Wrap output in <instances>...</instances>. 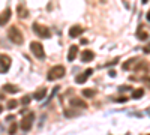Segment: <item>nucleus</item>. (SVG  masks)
Wrapping results in <instances>:
<instances>
[{
	"instance_id": "nucleus-1",
	"label": "nucleus",
	"mask_w": 150,
	"mask_h": 135,
	"mask_svg": "<svg viewBox=\"0 0 150 135\" xmlns=\"http://www.w3.org/2000/svg\"><path fill=\"white\" fill-rule=\"evenodd\" d=\"M65 74H66V69L63 65H56L48 71L47 78H48V81H56V80H60L62 77H65Z\"/></svg>"
},
{
	"instance_id": "nucleus-2",
	"label": "nucleus",
	"mask_w": 150,
	"mask_h": 135,
	"mask_svg": "<svg viewBox=\"0 0 150 135\" xmlns=\"http://www.w3.org/2000/svg\"><path fill=\"white\" fill-rule=\"evenodd\" d=\"M8 38L12 41V44H17V45H21L24 42L23 32H20V29L17 26H12L8 29Z\"/></svg>"
},
{
	"instance_id": "nucleus-3",
	"label": "nucleus",
	"mask_w": 150,
	"mask_h": 135,
	"mask_svg": "<svg viewBox=\"0 0 150 135\" xmlns=\"http://www.w3.org/2000/svg\"><path fill=\"white\" fill-rule=\"evenodd\" d=\"M32 29L42 39H50V38H51V30H50L47 26H44V24H41V23H33Z\"/></svg>"
},
{
	"instance_id": "nucleus-4",
	"label": "nucleus",
	"mask_w": 150,
	"mask_h": 135,
	"mask_svg": "<svg viewBox=\"0 0 150 135\" xmlns=\"http://www.w3.org/2000/svg\"><path fill=\"white\" fill-rule=\"evenodd\" d=\"M33 122H35V114L33 113H29L26 116H23L21 123H20V129L24 131V132H29L33 128Z\"/></svg>"
},
{
	"instance_id": "nucleus-5",
	"label": "nucleus",
	"mask_w": 150,
	"mask_h": 135,
	"mask_svg": "<svg viewBox=\"0 0 150 135\" xmlns=\"http://www.w3.org/2000/svg\"><path fill=\"white\" fill-rule=\"evenodd\" d=\"M30 51L33 53V56L36 59H39V60L45 59V50H44V47H42L41 42H36V41L30 42Z\"/></svg>"
},
{
	"instance_id": "nucleus-6",
	"label": "nucleus",
	"mask_w": 150,
	"mask_h": 135,
	"mask_svg": "<svg viewBox=\"0 0 150 135\" xmlns=\"http://www.w3.org/2000/svg\"><path fill=\"white\" fill-rule=\"evenodd\" d=\"M12 65V59L8 54H0V74H6Z\"/></svg>"
},
{
	"instance_id": "nucleus-7",
	"label": "nucleus",
	"mask_w": 150,
	"mask_h": 135,
	"mask_svg": "<svg viewBox=\"0 0 150 135\" xmlns=\"http://www.w3.org/2000/svg\"><path fill=\"white\" fill-rule=\"evenodd\" d=\"M95 60V53L92 50H84L81 53V62L83 63H90Z\"/></svg>"
},
{
	"instance_id": "nucleus-8",
	"label": "nucleus",
	"mask_w": 150,
	"mask_h": 135,
	"mask_svg": "<svg viewBox=\"0 0 150 135\" xmlns=\"http://www.w3.org/2000/svg\"><path fill=\"white\" fill-rule=\"evenodd\" d=\"M92 74H93V69H87L86 72L77 75V78H75V83H77V84H84V83L87 81V78H89Z\"/></svg>"
},
{
	"instance_id": "nucleus-9",
	"label": "nucleus",
	"mask_w": 150,
	"mask_h": 135,
	"mask_svg": "<svg viewBox=\"0 0 150 135\" xmlns=\"http://www.w3.org/2000/svg\"><path fill=\"white\" fill-rule=\"evenodd\" d=\"M11 20V8H6L2 14H0V27L2 26H6Z\"/></svg>"
},
{
	"instance_id": "nucleus-10",
	"label": "nucleus",
	"mask_w": 150,
	"mask_h": 135,
	"mask_svg": "<svg viewBox=\"0 0 150 135\" xmlns=\"http://www.w3.org/2000/svg\"><path fill=\"white\" fill-rule=\"evenodd\" d=\"M83 32H84V29L77 24V26H72V27L69 29V36H71L72 39H74V38H78V36H80Z\"/></svg>"
},
{
	"instance_id": "nucleus-11",
	"label": "nucleus",
	"mask_w": 150,
	"mask_h": 135,
	"mask_svg": "<svg viewBox=\"0 0 150 135\" xmlns=\"http://www.w3.org/2000/svg\"><path fill=\"white\" fill-rule=\"evenodd\" d=\"M77 54H78V47L77 45H72L68 51V62H74L77 59Z\"/></svg>"
},
{
	"instance_id": "nucleus-12",
	"label": "nucleus",
	"mask_w": 150,
	"mask_h": 135,
	"mask_svg": "<svg viewBox=\"0 0 150 135\" xmlns=\"http://www.w3.org/2000/svg\"><path fill=\"white\" fill-rule=\"evenodd\" d=\"M71 107H78V108H87V104H86V101H83V99H80V98H72L71 99Z\"/></svg>"
},
{
	"instance_id": "nucleus-13",
	"label": "nucleus",
	"mask_w": 150,
	"mask_h": 135,
	"mask_svg": "<svg viewBox=\"0 0 150 135\" xmlns=\"http://www.w3.org/2000/svg\"><path fill=\"white\" fill-rule=\"evenodd\" d=\"M17 15H18V18H27L29 17V11L23 5H18L17 6Z\"/></svg>"
},
{
	"instance_id": "nucleus-14",
	"label": "nucleus",
	"mask_w": 150,
	"mask_h": 135,
	"mask_svg": "<svg viewBox=\"0 0 150 135\" xmlns=\"http://www.w3.org/2000/svg\"><path fill=\"white\" fill-rule=\"evenodd\" d=\"M47 92H48V90H47V89H44V87H42V89H39L38 92H35V93H33V99H36V101H42L44 98L47 96Z\"/></svg>"
},
{
	"instance_id": "nucleus-15",
	"label": "nucleus",
	"mask_w": 150,
	"mask_h": 135,
	"mask_svg": "<svg viewBox=\"0 0 150 135\" xmlns=\"http://www.w3.org/2000/svg\"><path fill=\"white\" fill-rule=\"evenodd\" d=\"M137 38H138L140 41H147L149 39V33H147V30H143V26H140L138 30H137Z\"/></svg>"
},
{
	"instance_id": "nucleus-16",
	"label": "nucleus",
	"mask_w": 150,
	"mask_h": 135,
	"mask_svg": "<svg viewBox=\"0 0 150 135\" xmlns=\"http://www.w3.org/2000/svg\"><path fill=\"white\" fill-rule=\"evenodd\" d=\"M2 90L6 92V93H18L20 92V89L17 87V86H14V84H5L2 87Z\"/></svg>"
},
{
	"instance_id": "nucleus-17",
	"label": "nucleus",
	"mask_w": 150,
	"mask_h": 135,
	"mask_svg": "<svg viewBox=\"0 0 150 135\" xmlns=\"http://www.w3.org/2000/svg\"><path fill=\"white\" fill-rule=\"evenodd\" d=\"M144 96V89H137V90H132V99H141Z\"/></svg>"
},
{
	"instance_id": "nucleus-18",
	"label": "nucleus",
	"mask_w": 150,
	"mask_h": 135,
	"mask_svg": "<svg viewBox=\"0 0 150 135\" xmlns=\"http://www.w3.org/2000/svg\"><path fill=\"white\" fill-rule=\"evenodd\" d=\"M81 93H83L84 98H95V96H96V92H95L93 89H84Z\"/></svg>"
},
{
	"instance_id": "nucleus-19",
	"label": "nucleus",
	"mask_w": 150,
	"mask_h": 135,
	"mask_svg": "<svg viewBox=\"0 0 150 135\" xmlns=\"http://www.w3.org/2000/svg\"><path fill=\"white\" fill-rule=\"evenodd\" d=\"M135 60H137V59H128L126 62H125V63L122 65V68H123L125 71H129V69H131V66H132V63L135 62Z\"/></svg>"
},
{
	"instance_id": "nucleus-20",
	"label": "nucleus",
	"mask_w": 150,
	"mask_h": 135,
	"mask_svg": "<svg viewBox=\"0 0 150 135\" xmlns=\"http://www.w3.org/2000/svg\"><path fill=\"white\" fill-rule=\"evenodd\" d=\"M17 129H18V125H17V123H12V125L9 126V129H8V132H9V135H15V132H17Z\"/></svg>"
},
{
	"instance_id": "nucleus-21",
	"label": "nucleus",
	"mask_w": 150,
	"mask_h": 135,
	"mask_svg": "<svg viewBox=\"0 0 150 135\" xmlns=\"http://www.w3.org/2000/svg\"><path fill=\"white\" fill-rule=\"evenodd\" d=\"M65 116L66 117H75V116H80L77 111H74V110H65Z\"/></svg>"
},
{
	"instance_id": "nucleus-22",
	"label": "nucleus",
	"mask_w": 150,
	"mask_h": 135,
	"mask_svg": "<svg viewBox=\"0 0 150 135\" xmlns=\"http://www.w3.org/2000/svg\"><path fill=\"white\" fill-rule=\"evenodd\" d=\"M17 107H18V101H15V99H12V101L8 102V108L9 110H15Z\"/></svg>"
},
{
	"instance_id": "nucleus-23",
	"label": "nucleus",
	"mask_w": 150,
	"mask_h": 135,
	"mask_svg": "<svg viewBox=\"0 0 150 135\" xmlns=\"http://www.w3.org/2000/svg\"><path fill=\"white\" fill-rule=\"evenodd\" d=\"M59 89H60V87H59V86H56V87L53 89V92H51V95H50V98H48V101H47V104H48V102H50V101H51V99H53V98L56 96V93L59 92Z\"/></svg>"
},
{
	"instance_id": "nucleus-24",
	"label": "nucleus",
	"mask_w": 150,
	"mask_h": 135,
	"mask_svg": "<svg viewBox=\"0 0 150 135\" xmlns=\"http://www.w3.org/2000/svg\"><path fill=\"white\" fill-rule=\"evenodd\" d=\"M30 99H32V98H30L29 95L23 96V99H21V104H23V105H29V104H30Z\"/></svg>"
},
{
	"instance_id": "nucleus-25",
	"label": "nucleus",
	"mask_w": 150,
	"mask_h": 135,
	"mask_svg": "<svg viewBox=\"0 0 150 135\" xmlns=\"http://www.w3.org/2000/svg\"><path fill=\"white\" fill-rule=\"evenodd\" d=\"M131 92L132 90V87H131V86H120V87H119V92Z\"/></svg>"
},
{
	"instance_id": "nucleus-26",
	"label": "nucleus",
	"mask_w": 150,
	"mask_h": 135,
	"mask_svg": "<svg viewBox=\"0 0 150 135\" xmlns=\"http://www.w3.org/2000/svg\"><path fill=\"white\" fill-rule=\"evenodd\" d=\"M143 66H147V63H144V62H141L140 65H137V66L134 68V71H140V69H143Z\"/></svg>"
},
{
	"instance_id": "nucleus-27",
	"label": "nucleus",
	"mask_w": 150,
	"mask_h": 135,
	"mask_svg": "<svg viewBox=\"0 0 150 135\" xmlns=\"http://www.w3.org/2000/svg\"><path fill=\"white\" fill-rule=\"evenodd\" d=\"M116 101H117V102H126V101H128V98H125V96H122V98H117Z\"/></svg>"
},
{
	"instance_id": "nucleus-28",
	"label": "nucleus",
	"mask_w": 150,
	"mask_h": 135,
	"mask_svg": "<svg viewBox=\"0 0 150 135\" xmlns=\"http://www.w3.org/2000/svg\"><path fill=\"white\" fill-rule=\"evenodd\" d=\"M110 77H116V71H110Z\"/></svg>"
},
{
	"instance_id": "nucleus-29",
	"label": "nucleus",
	"mask_w": 150,
	"mask_h": 135,
	"mask_svg": "<svg viewBox=\"0 0 150 135\" xmlns=\"http://www.w3.org/2000/svg\"><path fill=\"white\" fill-rule=\"evenodd\" d=\"M6 120H8V122H11V120H14V116H8V117H6Z\"/></svg>"
},
{
	"instance_id": "nucleus-30",
	"label": "nucleus",
	"mask_w": 150,
	"mask_h": 135,
	"mask_svg": "<svg viewBox=\"0 0 150 135\" xmlns=\"http://www.w3.org/2000/svg\"><path fill=\"white\" fill-rule=\"evenodd\" d=\"M141 2H143V5H146V3L149 2V0H141Z\"/></svg>"
},
{
	"instance_id": "nucleus-31",
	"label": "nucleus",
	"mask_w": 150,
	"mask_h": 135,
	"mask_svg": "<svg viewBox=\"0 0 150 135\" xmlns=\"http://www.w3.org/2000/svg\"><path fill=\"white\" fill-rule=\"evenodd\" d=\"M2 111H3V107H2V105H0V113H2Z\"/></svg>"
}]
</instances>
